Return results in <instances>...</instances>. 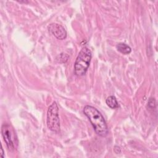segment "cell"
<instances>
[{"label": "cell", "instance_id": "obj_8", "mask_svg": "<svg viewBox=\"0 0 158 158\" xmlns=\"http://www.w3.org/2000/svg\"><path fill=\"white\" fill-rule=\"evenodd\" d=\"M148 106L150 108V109H152L154 108L156 106V100L154 99V98H150L148 102Z\"/></svg>", "mask_w": 158, "mask_h": 158}, {"label": "cell", "instance_id": "obj_9", "mask_svg": "<svg viewBox=\"0 0 158 158\" xmlns=\"http://www.w3.org/2000/svg\"><path fill=\"white\" fill-rule=\"evenodd\" d=\"M114 152H115L116 154H118V153H120V152H121V150H120V147H118V146H115L114 147Z\"/></svg>", "mask_w": 158, "mask_h": 158}, {"label": "cell", "instance_id": "obj_5", "mask_svg": "<svg viewBox=\"0 0 158 158\" xmlns=\"http://www.w3.org/2000/svg\"><path fill=\"white\" fill-rule=\"evenodd\" d=\"M49 31L58 40H63L67 37V31L64 27L57 23H52L48 26Z\"/></svg>", "mask_w": 158, "mask_h": 158}, {"label": "cell", "instance_id": "obj_4", "mask_svg": "<svg viewBox=\"0 0 158 158\" xmlns=\"http://www.w3.org/2000/svg\"><path fill=\"white\" fill-rule=\"evenodd\" d=\"M1 134L9 150H14L18 145V140L12 127L7 123H4L1 127Z\"/></svg>", "mask_w": 158, "mask_h": 158}, {"label": "cell", "instance_id": "obj_6", "mask_svg": "<svg viewBox=\"0 0 158 158\" xmlns=\"http://www.w3.org/2000/svg\"><path fill=\"white\" fill-rule=\"evenodd\" d=\"M116 48L118 51L123 54H128L131 52V48L125 43H120L117 44Z\"/></svg>", "mask_w": 158, "mask_h": 158}, {"label": "cell", "instance_id": "obj_2", "mask_svg": "<svg viewBox=\"0 0 158 158\" xmlns=\"http://www.w3.org/2000/svg\"><path fill=\"white\" fill-rule=\"evenodd\" d=\"M92 57L91 50L87 48H83L80 51L74 64V72L77 76H83L87 72Z\"/></svg>", "mask_w": 158, "mask_h": 158}, {"label": "cell", "instance_id": "obj_1", "mask_svg": "<svg viewBox=\"0 0 158 158\" xmlns=\"http://www.w3.org/2000/svg\"><path fill=\"white\" fill-rule=\"evenodd\" d=\"M83 112L88 118L96 133L102 137L106 136L108 133V128L101 112L95 107L89 105L84 107Z\"/></svg>", "mask_w": 158, "mask_h": 158}, {"label": "cell", "instance_id": "obj_11", "mask_svg": "<svg viewBox=\"0 0 158 158\" xmlns=\"http://www.w3.org/2000/svg\"><path fill=\"white\" fill-rule=\"evenodd\" d=\"M17 2H20V3H28L29 1H17Z\"/></svg>", "mask_w": 158, "mask_h": 158}, {"label": "cell", "instance_id": "obj_10", "mask_svg": "<svg viewBox=\"0 0 158 158\" xmlns=\"http://www.w3.org/2000/svg\"><path fill=\"white\" fill-rule=\"evenodd\" d=\"M1 157H4V156H3V154H4V151H3V149H2V146H1Z\"/></svg>", "mask_w": 158, "mask_h": 158}, {"label": "cell", "instance_id": "obj_7", "mask_svg": "<svg viewBox=\"0 0 158 158\" xmlns=\"http://www.w3.org/2000/svg\"><path fill=\"white\" fill-rule=\"evenodd\" d=\"M107 105L111 109H117L119 107L118 103L117 101L116 98L114 96H110L107 98L106 100Z\"/></svg>", "mask_w": 158, "mask_h": 158}, {"label": "cell", "instance_id": "obj_3", "mask_svg": "<svg viewBox=\"0 0 158 158\" xmlns=\"http://www.w3.org/2000/svg\"><path fill=\"white\" fill-rule=\"evenodd\" d=\"M46 123L48 128L52 131L56 133L60 131L59 108L56 101H54L48 109Z\"/></svg>", "mask_w": 158, "mask_h": 158}]
</instances>
